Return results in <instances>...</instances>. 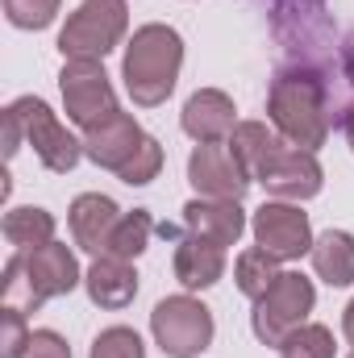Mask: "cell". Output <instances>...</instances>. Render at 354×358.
I'll list each match as a JSON object with an SVG mask.
<instances>
[{"mask_svg": "<svg viewBox=\"0 0 354 358\" xmlns=\"http://www.w3.org/2000/svg\"><path fill=\"white\" fill-rule=\"evenodd\" d=\"M351 358H354V350H351Z\"/></svg>", "mask_w": 354, "mask_h": 358, "instance_id": "obj_34", "label": "cell"}, {"mask_svg": "<svg viewBox=\"0 0 354 358\" xmlns=\"http://www.w3.org/2000/svg\"><path fill=\"white\" fill-rule=\"evenodd\" d=\"M229 155L238 159V167L250 176V183H255V176L263 171V163L283 146V138L275 134V125H267V121H238V129L229 134Z\"/></svg>", "mask_w": 354, "mask_h": 358, "instance_id": "obj_19", "label": "cell"}, {"mask_svg": "<svg viewBox=\"0 0 354 358\" xmlns=\"http://www.w3.org/2000/svg\"><path fill=\"white\" fill-rule=\"evenodd\" d=\"M84 287H88V296H92L96 308L117 313V308L134 304V296H138V271H134V263H125V259L96 255V263H92L88 275H84Z\"/></svg>", "mask_w": 354, "mask_h": 358, "instance_id": "obj_15", "label": "cell"}, {"mask_svg": "<svg viewBox=\"0 0 354 358\" xmlns=\"http://www.w3.org/2000/svg\"><path fill=\"white\" fill-rule=\"evenodd\" d=\"M267 121L275 125V134L300 150H321L330 138V92L325 76L313 63H296L283 67L271 92H267Z\"/></svg>", "mask_w": 354, "mask_h": 358, "instance_id": "obj_1", "label": "cell"}, {"mask_svg": "<svg viewBox=\"0 0 354 358\" xmlns=\"http://www.w3.org/2000/svg\"><path fill=\"white\" fill-rule=\"evenodd\" d=\"M21 358H71V346H67V338L55 334V329H34V334H29V346H25Z\"/></svg>", "mask_w": 354, "mask_h": 358, "instance_id": "obj_29", "label": "cell"}, {"mask_svg": "<svg viewBox=\"0 0 354 358\" xmlns=\"http://www.w3.org/2000/svg\"><path fill=\"white\" fill-rule=\"evenodd\" d=\"M342 334H346V342L354 346V300L346 304V313H342Z\"/></svg>", "mask_w": 354, "mask_h": 358, "instance_id": "obj_32", "label": "cell"}, {"mask_svg": "<svg viewBox=\"0 0 354 358\" xmlns=\"http://www.w3.org/2000/svg\"><path fill=\"white\" fill-rule=\"evenodd\" d=\"M150 334L167 358H196L213 346V313L196 296H167L150 313Z\"/></svg>", "mask_w": 354, "mask_h": 358, "instance_id": "obj_5", "label": "cell"}, {"mask_svg": "<svg viewBox=\"0 0 354 358\" xmlns=\"http://www.w3.org/2000/svg\"><path fill=\"white\" fill-rule=\"evenodd\" d=\"M171 267H176V279L187 292H204L225 275V246L187 234V238L176 242V263Z\"/></svg>", "mask_w": 354, "mask_h": 358, "instance_id": "obj_17", "label": "cell"}, {"mask_svg": "<svg viewBox=\"0 0 354 358\" xmlns=\"http://www.w3.org/2000/svg\"><path fill=\"white\" fill-rule=\"evenodd\" d=\"M275 279H279V259H275V255H267L263 246H250V250H242V255H238V263H234V283H238V292H242V296L259 300Z\"/></svg>", "mask_w": 354, "mask_h": 358, "instance_id": "obj_22", "label": "cell"}, {"mask_svg": "<svg viewBox=\"0 0 354 358\" xmlns=\"http://www.w3.org/2000/svg\"><path fill=\"white\" fill-rule=\"evenodd\" d=\"M179 67H183V38L176 29L163 21L138 25L125 46V59H121V80H125L129 100L138 108L163 104L176 92Z\"/></svg>", "mask_w": 354, "mask_h": 358, "instance_id": "obj_2", "label": "cell"}, {"mask_svg": "<svg viewBox=\"0 0 354 358\" xmlns=\"http://www.w3.org/2000/svg\"><path fill=\"white\" fill-rule=\"evenodd\" d=\"M142 138H146V129H142L129 113H117V117L104 121L100 129H88V134H84V159H92V163L104 167V171H121V167L134 159V150L142 146Z\"/></svg>", "mask_w": 354, "mask_h": 358, "instance_id": "obj_13", "label": "cell"}, {"mask_svg": "<svg viewBox=\"0 0 354 358\" xmlns=\"http://www.w3.org/2000/svg\"><path fill=\"white\" fill-rule=\"evenodd\" d=\"M21 138H25L21 117H17V108L8 104V108H4V159H13V155L21 150Z\"/></svg>", "mask_w": 354, "mask_h": 358, "instance_id": "obj_30", "label": "cell"}, {"mask_svg": "<svg viewBox=\"0 0 354 358\" xmlns=\"http://www.w3.org/2000/svg\"><path fill=\"white\" fill-rule=\"evenodd\" d=\"M234 100L221 88H200L187 96L183 113H179V125L183 134L200 146V142H229V134L238 129V117H234Z\"/></svg>", "mask_w": 354, "mask_h": 358, "instance_id": "obj_11", "label": "cell"}, {"mask_svg": "<svg viewBox=\"0 0 354 358\" xmlns=\"http://www.w3.org/2000/svg\"><path fill=\"white\" fill-rule=\"evenodd\" d=\"M313 304H317L313 279H304L300 271H279V279L255 300L250 329H255V338H259L263 346H275V350H279V342H283L292 329L309 325Z\"/></svg>", "mask_w": 354, "mask_h": 358, "instance_id": "obj_3", "label": "cell"}, {"mask_svg": "<svg viewBox=\"0 0 354 358\" xmlns=\"http://www.w3.org/2000/svg\"><path fill=\"white\" fill-rule=\"evenodd\" d=\"M150 234H155V221H150V213H146V208L121 213V221H117V229H113V238H108V250H104V255L134 263V259L150 246Z\"/></svg>", "mask_w": 354, "mask_h": 358, "instance_id": "obj_23", "label": "cell"}, {"mask_svg": "<svg viewBox=\"0 0 354 358\" xmlns=\"http://www.w3.org/2000/svg\"><path fill=\"white\" fill-rule=\"evenodd\" d=\"M13 108H17V117H21L25 142L34 146V155L42 159L46 171L67 176V171L84 159V142L55 117V108H50L42 96H17Z\"/></svg>", "mask_w": 354, "mask_h": 358, "instance_id": "obj_7", "label": "cell"}, {"mask_svg": "<svg viewBox=\"0 0 354 358\" xmlns=\"http://www.w3.org/2000/svg\"><path fill=\"white\" fill-rule=\"evenodd\" d=\"M29 325H25V313L17 308H0V358H21L29 346Z\"/></svg>", "mask_w": 354, "mask_h": 358, "instance_id": "obj_28", "label": "cell"}, {"mask_svg": "<svg viewBox=\"0 0 354 358\" xmlns=\"http://www.w3.org/2000/svg\"><path fill=\"white\" fill-rule=\"evenodd\" d=\"M338 63H342V76L351 80V88H354V34L338 46Z\"/></svg>", "mask_w": 354, "mask_h": 358, "instance_id": "obj_31", "label": "cell"}, {"mask_svg": "<svg viewBox=\"0 0 354 358\" xmlns=\"http://www.w3.org/2000/svg\"><path fill=\"white\" fill-rule=\"evenodd\" d=\"M63 0H4V17L17 29H46L59 17Z\"/></svg>", "mask_w": 354, "mask_h": 358, "instance_id": "obj_27", "label": "cell"}, {"mask_svg": "<svg viewBox=\"0 0 354 358\" xmlns=\"http://www.w3.org/2000/svg\"><path fill=\"white\" fill-rule=\"evenodd\" d=\"M159 171H163V146H159V138H142V146L134 150V159L117 171V179L121 183H129V187H146L150 179H159Z\"/></svg>", "mask_w": 354, "mask_h": 358, "instance_id": "obj_25", "label": "cell"}, {"mask_svg": "<svg viewBox=\"0 0 354 358\" xmlns=\"http://www.w3.org/2000/svg\"><path fill=\"white\" fill-rule=\"evenodd\" d=\"M88 358H146V346L129 325H108L96 334Z\"/></svg>", "mask_w": 354, "mask_h": 358, "instance_id": "obj_26", "label": "cell"}, {"mask_svg": "<svg viewBox=\"0 0 354 358\" xmlns=\"http://www.w3.org/2000/svg\"><path fill=\"white\" fill-rule=\"evenodd\" d=\"M255 183H263L267 196H275V200L300 204V200H313V196L321 192L325 171H321V163H317L313 150H300V146L283 142V146L263 163V171L255 176Z\"/></svg>", "mask_w": 354, "mask_h": 358, "instance_id": "obj_9", "label": "cell"}, {"mask_svg": "<svg viewBox=\"0 0 354 358\" xmlns=\"http://www.w3.org/2000/svg\"><path fill=\"white\" fill-rule=\"evenodd\" d=\"M0 234L8 246H17L21 255L29 250H42L55 242V217L38 204H21V208H8L4 221H0Z\"/></svg>", "mask_w": 354, "mask_h": 358, "instance_id": "obj_20", "label": "cell"}, {"mask_svg": "<svg viewBox=\"0 0 354 358\" xmlns=\"http://www.w3.org/2000/svg\"><path fill=\"white\" fill-rule=\"evenodd\" d=\"M59 88H63L67 117L84 134L100 129L104 121H113L121 113L117 108V92H113L108 71H104V59H67L63 71H59Z\"/></svg>", "mask_w": 354, "mask_h": 358, "instance_id": "obj_6", "label": "cell"}, {"mask_svg": "<svg viewBox=\"0 0 354 358\" xmlns=\"http://www.w3.org/2000/svg\"><path fill=\"white\" fill-rule=\"evenodd\" d=\"M309 259H313L317 279H325L330 287H351L354 283V238L346 229H325L313 242Z\"/></svg>", "mask_w": 354, "mask_h": 358, "instance_id": "obj_18", "label": "cell"}, {"mask_svg": "<svg viewBox=\"0 0 354 358\" xmlns=\"http://www.w3.org/2000/svg\"><path fill=\"white\" fill-rule=\"evenodd\" d=\"M117 221H121V208H117L108 196H100V192L76 196V200H71V213H67L71 238H76V246L88 250V255H104V250H108V238H113Z\"/></svg>", "mask_w": 354, "mask_h": 358, "instance_id": "obj_14", "label": "cell"}, {"mask_svg": "<svg viewBox=\"0 0 354 358\" xmlns=\"http://www.w3.org/2000/svg\"><path fill=\"white\" fill-rule=\"evenodd\" d=\"M129 29V4L125 0H84L63 34H59V50L63 59H104L108 50L121 46Z\"/></svg>", "mask_w": 354, "mask_h": 358, "instance_id": "obj_4", "label": "cell"}, {"mask_svg": "<svg viewBox=\"0 0 354 358\" xmlns=\"http://www.w3.org/2000/svg\"><path fill=\"white\" fill-rule=\"evenodd\" d=\"M25 267H29L38 292H42L46 300L67 296V292H76V287L84 283L80 259H76L71 246H63V242H50V246H42V250H29V255H25Z\"/></svg>", "mask_w": 354, "mask_h": 358, "instance_id": "obj_16", "label": "cell"}, {"mask_svg": "<svg viewBox=\"0 0 354 358\" xmlns=\"http://www.w3.org/2000/svg\"><path fill=\"white\" fill-rule=\"evenodd\" d=\"M250 234H255V246H263L279 263L304 259L317 242L313 225H309V213H300V204H292V200H267L250 221Z\"/></svg>", "mask_w": 354, "mask_h": 358, "instance_id": "obj_8", "label": "cell"}, {"mask_svg": "<svg viewBox=\"0 0 354 358\" xmlns=\"http://www.w3.org/2000/svg\"><path fill=\"white\" fill-rule=\"evenodd\" d=\"M342 134H346V142H351V150H354V104L346 108V117H342Z\"/></svg>", "mask_w": 354, "mask_h": 358, "instance_id": "obj_33", "label": "cell"}, {"mask_svg": "<svg viewBox=\"0 0 354 358\" xmlns=\"http://www.w3.org/2000/svg\"><path fill=\"white\" fill-rule=\"evenodd\" d=\"M46 304V296L38 292L34 275L25 267V255L17 250L8 263H4V275H0V308H17V313H38Z\"/></svg>", "mask_w": 354, "mask_h": 358, "instance_id": "obj_21", "label": "cell"}, {"mask_svg": "<svg viewBox=\"0 0 354 358\" xmlns=\"http://www.w3.org/2000/svg\"><path fill=\"white\" fill-rule=\"evenodd\" d=\"M187 183L208 196V200H242L250 176L238 167V159L229 155V146L221 142H200L192 155H187Z\"/></svg>", "mask_w": 354, "mask_h": 358, "instance_id": "obj_10", "label": "cell"}, {"mask_svg": "<svg viewBox=\"0 0 354 358\" xmlns=\"http://www.w3.org/2000/svg\"><path fill=\"white\" fill-rule=\"evenodd\" d=\"M183 225H187V234H196L204 242L238 246V238L246 234V213H242V200H208V196H196V200L183 204Z\"/></svg>", "mask_w": 354, "mask_h": 358, "instance_id": "obj_12", "label": "cell"}, {"mask_svg": "<svg viewBox=\"0 0 354 358\" xmlns=\"http://www.w3.org/2000/svg\"><path fill=\"white\" fill-rule=\"evenodd\" d=\"M279 358H334V334L325 325H300L279 342Z\"/></svg>", "mask_w": 354, "mask_h": 358, "instance_id": "obj_24", "label": "cell"}]
</instances>
